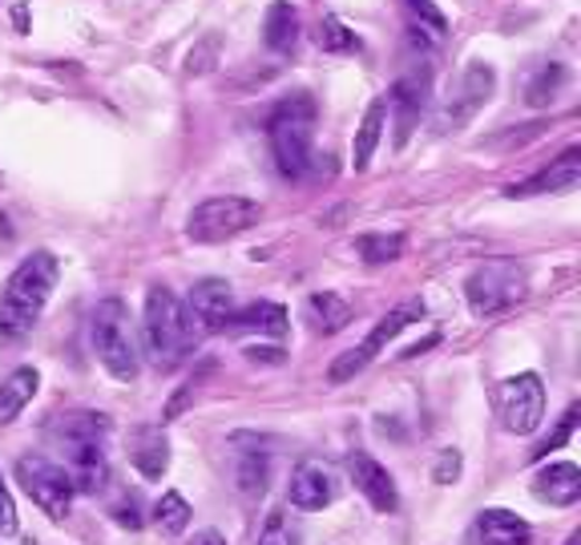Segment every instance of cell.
Masks as SVG:
<instances>
[{
	"label": "cell",
	"instance_id": "obj_1",
	"mask_svg": "<svg viewBox=\"0 0 581 545\" xmlns=\"http://www.w3.org/2000/svg\"><path fill=\"white\" fill-rule=\"evenodd\" d=\"M48 440L65 453L73 489H101L109 477V416L101 412H65L48 424Z\"/></svg>",
	"mask_w": 581,
	"mask_h": 545
},
{
	"label": "cell",
	"instance_id": "obj_2",
	"mask_svg": "<svg viewBox=\"0 0 581 545\" xmlns=\"http://www.w3.org/2000/svg\"><path fill=\"white\" fill-rule=\"evenodd\" d=\"M57 279L61 263L53 251H33L29 259H21V266L12 271L4 291H0V336H29L41 312L48 307V299H53Z\"/></svg>",
	"mask_w": 581,
	"mask_h": 545
},
{
	"label": "cell",
	"instance_id": "obj_3",
	"mask_svg": "<svg viewBox=\"0 0 581 545\" xmlns=\"http://www.w3.org/2000/svg\"><path fill=\"white\" fill-rule=\"evenodd\" d=\"M315 97L295 94L287 101H278L266 118V142H271V157L283 178H307L315 170Z\"/></svg>",
	"mask_w": 581,
	"mask_h": 545
},
{
	"label": "cell",
	"instance_id": "obj_4",
	"mask_svg": "<svg viewBox=\"0 0 581 545\" xmlns=\"http://www.w3.org/2000/svg\"><path fill=\"white\" fill-rule=\"evenodd\" d=\"M198 327H194L186 303L174 295L169 287H150L145 295V312H142V339H145V356L157 363V368H178L190 348L198 344Z\"/></svg>",
	"mask_w": 581,
	"mask_h": 545
},
{
	"label": "cell",
	"instance_id": "obj_5",
	"mask_svg": "<svg viewBox=\"0 0 581 545\" xmlns=\"http://www.w3.org/2000/svg\"><path fill=\"white\" fill-rule=\"evenodd\" d=\"M89 339H94V351L101 368H106L113 380L130 384L142 372V356H138V344H133V324H130V307L121 299H101L94 307V319H89Z\"/></svg>",
	"mask_w": 581,
	"mask_h": 545
},
{
	"label": "cell",
	"instance_id": "obj_6",
	"mask_svg": "<svg viewBox=\"0 0 581 545\" xmlns=\"http://www.w3.org/2000/svg\"><path fill=\"white\" fill-rule=\"evenodd\" d=\"M529 291V275L517 259H484L469 279H464V299H469L472 315L476 319H493V315H505L508 307H517Z\"/></svg>",
	"mask_w": 581,
	"mask_h": 545
},
{
	"label": "cell",
	"instance_id": "obj_7",
	"mask_svg": "<svg viewBox=\"0 0 581 545\" xmlns=\"http://www.w3.org/2000/svg\"><path fill=\"white\" fill-rule=\"evenodd\" d=\"M263 218V206L242 198V194H218V198H206L190 210L186 218V239L190 242H227L242 230H251L254 222Z\"/></svg>",
	"mask_w": 581,
	"mask_h": 545
},
{
	"label": "cell",
	"instance_id": "obj_8",
	"mask_svg": "<svg viewBox=\"0 0 581 545\" xmlns=\"http://www.w3.org/2000/svg\"><path fill=\"white\" fill-rule=\"evenodd\" d=\"M424 319V303L420 299H408V303H399V307H392V312L380 319V324L363 336V344L360 348H351V351H343L336 363H331V372H327V380L331 384H348V380H355V375L368 368V363L380 356V351L392 344V339L404 331V327H412V324H420Z\"/></svg>",
	"mask_w": 581,
	"mask_h": 545
},
{
	"label": "cell",
	"instance_id": "obj_9",
	"mask_svg": "<svg viewBox=\"0 0 581 545\" xmlns=\"http://www.w3.org/2000/svg\"><path fill=\"white\" fill-rule=\"evenodd\" d=\"M496 94V73L489 61H469L464 73L457 77V85L448 89V97L440 101V113H436V126L445 133L460 130L464 121H472L489 106V97Z\"/></svg>",
	"mask_w": 581,
	"mask_h": 545
},
{
	"label": "cell",
	"instance_id": "obj_10",
	"mask_svg": "<svg viewBox=\"0 0 581 545\" xmlns=\"http://www.w3.org/2000/svg\"><path fill=\"white\" fill-rule=\"evenodd\" d=\"M17 481L24 484V493L33 497V505L45 509V517L65 521L73 505V477L65 465L48 457H21L17 460Z\"/></svg>",
	"mask_w": 581,
	"mask_h": 545
},
{
	"label": "cell",
	"instance_id": "obj_11",
	"mask_svg": "<svg viewBox=\"0 0 581 545\" xmlns=\"http://www.w3.org/2000/svg\"><path fill=\"white\" fill-rule=\"evenodd\" d=\"M496 412H501V424L505 433L513 436H529L541 428L545 421V384L537 372H520L513 380L501 384L496 392Z\"/></svg>",
	"mask_w": 581,
	"mask_h": 545
},
{
	"label": "cell",
	"instance_id": "obj_12",
	"mask_svg": "<svg viewBox=\"0 0 581 545\" xmlns=\"http://www.w3.org/2000/svg\"><path fill=\"white\" fill-rule=\"evenodd\" d=\"M387 113H392V130H396V145H408V138L420 126L424 109H428V69L404 73L392 89H387Z\"/></svg>",
	"mask_w": 581,
	"mask_h": 545
},
{
	"label": "cell",
	"instance_id": "obj_13",
	"mask_svg": "<svg viewBox=\"0 0 581 545\" xmlns=\"http://www.w3.org/2000/svg\"><path fill=\"white\" fill-rule=\"evenodd\" d=\"M186 312L198 324V331H227L230 315H234V291L227 279H198L190 287Z\"/></svg>",
	"mask_w": 581,
	"mask_h": 545
},
{
	"label": "cell",
	"instance_id": "obj_14",
	"mask_svg": "<svg viewBox=\"0 0 581 545\" xmlns=\"http://www.w3.org/2000/svg\"><path fill=\"white\" fill-rule=\"evenodd\" d=\"M348 472H351V484L368 497V505H372L375 513H396L399 509L396 481H392V472H387L372 453H351Z\"/></svg>",
	"mask_w": 581,
	"mask_h": 545
},
{
	"label": "cell",
	"instance_id": "obj_15",
	"mask_svg": "<svg viewBox=\"0 0 581 545\" xmlns=\"http://www.w3.org/2000/svg\"><path fill=\"white\" fill-rule=\"evenodd\" d=\"M339 481L336 472L319 465V460H303L299 469L290 472V505L303 509V513H319L336 501Z\"/></svg>",
	"mask_w": 581,
	"mask_h": 545
},
{
	"label": "cell",
	"instance_id": "obj_16",
	"mask_svg": "<svg viewBox=\"0 0 581 545\" xmlns=\"http://www.w3.org/2000/svg\"><path fill=\"white\" fill-rule=\"evenodd\" d=\"M581 182V150H566V154L549 162L545 170H537L533 178L517 182V186H508V198H533V194H566V190H578Z\"/></svg>",
	"mask_w": 581,
	"mask_h": 545
},
{
	"label": "cell",
	"instance_id": "obj_17",
	"mask_svg": "<svg viewBox=\"0 0 581 545\" xmlns=\"http://www.w3.org/2000/svg\"><path fill=\"white\" fill-rule=\"evenodd\" d=\"M234 445H239V453H234V484H239V493L246 501H254L271 484V453L254 436H239Z\"/></svg>",
	"mask_w": 581,
	"mask_h": 545
},
{
	"label": "cell",
	"instance_id": "obj_18",
	"mask_svg": "<svg viewBox=\"0 0 581 545\" xmlns=\"http://www.w3.org/2000/svg\"><path fill=\"white\" fill-rule=\"evenodd\" d=\"M533 497L545 501V505L569 509L581 501V469L573 460H557V465H545L537 477H533Z\"/></svg>",
	"mask_w": 581,
	"mask_h": 545
},
{
	"label": "cell",
	"instance_id": "obj_19",
	"mask_svg": "<svg viewBox=\"0 0 581 545\" xmlns=\"http://www.w3.org/2000/svg\"><path fill=\"white\" fill-rule=\"evenodd\" d=\"M287 307L283 303H271V299H259L251 307H242V312L230 315L227 331L234 336H266V339H283L287 336Z\"/></svg>",
	"mask_w": 581,
	"mask_h": 545
},
{
	"label": "cell",
	"instance_id": "obj_20",
	"mask_svg": "<svg viewBox=\"0 0 581 545\" xmlns=\"http://www.w3.org/2000/svg\"><path fill=\"white\" fill-rule=\"evenodd\" d=\"M529 537L533 530L508 509H481L476 525H472V542L476 545H529Z\"/></svg>",
	"mask_w": 581,
	"mask_h": 545
},
{
	"label": "cell",
	"instance_id": "obj_21",
	"mask_svg": "<svg viewBox=\"0 0 581 545\" xmlns=\"http://www.w3.org/2000/svg\"><path fill=\"white\" fill-rule=\"evenodd\" d=\"M130 465L150 481H157L169 469V440L157 424H145L130 436Z\"/></svg>",
	"mask_w": 581,
	"mask_h": 545
},
{
	"label": "cell",
	"instance_id": "obj_22",
	"mask_svg": "<svg viewBox=\"0 0 581 545\" xmlns=\"http://www.w3.org/2000/svg\"><path fill=\"white\" fill-rule=\"evenodd\" d=\"M387 130V101L384 97H375L372 106L363 109V121H360V130H355V142H351V166L368 170L372 166V154H375V145H380V138H384Z\"/></svg>",
	"mask_w": 581,
	"mask_h": 545
},
{
	"label": "cell",
	"instance_id": "obj_23",
	"mask_svg": "<svg viewBox=\"0 0 581 545\" xmlns=\"http://www.w3.org/2000/svg\"><path fill=\"white\" fill-rule=\"evenodd\" d=\"M263 41L271 53H290L299 41V12L287 0H275L263 17Z\"/></svg>",
	"mask_w": 581,
	"mask_h": 545
},
{
	"label": "cell",
	"instance_id": "obj_24",
	"mask_svg": "<svg viewBox=\"0 0 581 545\" xmlns=\"http://www.w3.org/2000/svg\"><path fill=\"white\" fill-rule=\"evenodd\" d=\"M36 388H41L36 368H17L12 375H4V380H0V424L17 421L24 412V404L36 396Z\"/></svg>",
	"mask_w": 581,
	"mask_h": 545
},
{
	"label": "cell",
	"instance_id": "obj_25",
	"mask_svg": "<svg viewBox=\"0 0 581 545\" xmlns=\"http://www.w3.org/2000/svg\"><path fill=\"white\" fill-rule=\"evenodd\" d=\"M307 315H311V324L319 327L324 336H331L339 327H348L351 303L343 299V295H336V291H315L311 299H307Z\"/></svg>",
	"mask_w": 581,
	"mask_h": 545
},
{
	"label": "cell",
	"instance_id": "obj_26",
	"mask_svg": "<svg viewBox=\"0 0 581 545\" xmlns=\"http://www.w3.org/2000/svg\"><path fill=\"white\" fill-rule=\"evenodd\" d=\"M190 517H194V509H190V501L182 493H174V489H166V493L157 497V505H154V525L166 537H178V533H186V525H190Z\"/></svg>",
	"mask_w": 581,
	"mask_h": 545
},
{
	"label": "cell",
	"instance_id": "obj_27",
	"mask_svg": "<svg viewBox=\"0 0 581 545\" xmlns=\"http://www.w3.org/2000/svg\"><path fill=\"white\" fill-rule=\"evenodd\" d=\"M355 254L372 266L396 263L399 254H404V235H399V230H392V235H387V230L384 235H360V239H355Z\"/></svg>",
	"mask_w": 581,
	"mask_h": 545
},
{
	"label": "cell",
	"instance_id": "obj_28",
	"mask_svg": "<svg viewBox=\"0 0 581 545\" xmlns=\"http://www.w3.org/2000/svg\"><path fill=\"white\" fill-rule=\"evenodd\" d=\"M566 81H569L566 65H545V69L529 81V89H525V106H533V109L553 106L557 94H561V85H566Z\"/></svg>",
	"mask_w": 581,
	"mask_h": 545
},
{
	"label": "cell",
	"instance_id": "obj_29",
	"mask_svg": "<svg viewBox=\"0 0 581 545\" xmlns=\"http://www.w3.org/2000/svg\"><path fill=\"white\" fill-rule=\"evenodd\" d=\"M315 45L324 48V53H355V48H360V36L351 33L339 17H324V21L315 24Z\"/></svg>",
	"mask_w": 581,
	"mask_h": 545
},
{
	"label": "cell",
	"instance_id": "obj_30",
	"mask_svg": "<svg viewBox=\"0 0 581 545\" xmlns=\"http://www.w3.org/2000/svg\"><path fill=\"white\" fill-rule=\"evenodd\" d=\"M573 424H578V404H573V408H566V416L557 421V428H553V433H549V436H545L541 445L533 448L529 457H533V460H545V457H549V453H557V448H561V445H566V440H569V436H573Z\"/></svg>",
	"mask_w": 581,
	"mask_h": 545
},
{
	"label": "cell",
	"instance_id": "obj_31",
	"mask_svg": "<svg viewBox=\"0 0 581 545\" xmlns=\"http://www.w3.org/2000/svg\"><path fill=\"white\" fill-rule=\"evenodd\" d=\"M259 545H299V533L290 530V517L283 509H275V513L266 517L263 533H259Z\"/></svg>",
	"mask_w": 581,
	"mask_h": 545
},
{
	"label": "cell",
	"instance_id": "obj_32",
	"mask_svg": "<svg viewBox=\"0 0 581 545\" xmlns=\"http://www.w3.org/2000/svg\"><path fill=\"white\" fill-rule=\"evenodd\" d=\"M218 48H222V41L210 33L202 45L190 48V57H186V73H190V77H202V73L215 69V65H218Z\"/></svg>",
	"mask_w": 581,
	"mask_h": 545
},
{
	"label": "cell",
	"instance_id": "obj_33",
	"mask_svg": "<svg viewBox=\"0 0 581 545\" xmlns=\"http://www.w3.org/2000/svg\"><path fill=\"white\" fill-rule=\"evenodd\" d=\"M404 4H408V12L420 21V29H432V36L448 33V21H445V12L436 9V0H404Z\"/></svg>",
	"mask_w": 581,
	"mask_h": 545
},
{
	"label": "cell",
	"instance_id": "obj_34",
	"mask_svg": "<svg viewBox=\"0 0 581 545\" xmlns=\"http://www.w3.org/2000/svg\"><path fill=\"white\" fill-rule=\"evenodd\" d=\"M460 477V453L457 448H445L440 457H436V465H432V481L436 484H452Z\"/></svg>",
	"mask_w": 581,
	"mask_h": 545
},
{
	"label": "cell",
	"instance_id": "obj_35",
	"mask_svg": "<svg viewBox=\"0 0 581 545\" xmlns=\"http://www.w3.org/2000/svg\"><path fill=\"white\" fill-rule=\"evenodd\" d=\"M17 501H12L9 484H4V477H0V537H9V533H17Z\"/></svg>",
	"mask_w": 581,
	"mask_h": 545
},
{
	"label": "cell",
	"instance_id": "obj_36",
	"mask_svg": "<svg viewBox=\"0 0 581 545\" xmlns=\"http://www.w3.org/2000/svg\"><path fill=\"white\" fill-rule=\"evenodd\" d=\"M109 513H113V521L125 525V530H138V525H142V505H138V497H121Z\"/></svg>",
	"mask_w": 581,
	"mask_h": 545
},
{
	"label": "cell",
	"instance_id": "obj_37",
	"mask_svg": "<svg viewBox=\"0 0 581 545\" xmlns=\"http://www.w3.org/2000/svg\"><path fill=\"white\" fill-rule=\"evenodd\" d=\"M190 545H227V537H222L218 530H202V533H194Z\"/></svg>",
	"mask_w": 581,
	"mask_h": 545
},
{
	"label": "cell",
	"instance_id": "obj_38",
	"mask_svg": "<svg viewBox=\"0 0 581 545\" xmlns=\"http://www.w3.org/2000/svg\"><path fill=\"white\" fill-rule=\"evenodd\" d=\"M246 356H251V360H266V363H278L283 360V351H266V348H246Z\"/></svg>",
	"mask_w": 581,
	"mask_h": 545
},
{
	"label": "cell",
	"instance_id": "obj_39",
	"mask_svg": "<svg viewBox=\"0 0 581 545\" xmlns=\"http://www.w3.org/2000/svg\"><path fill=\"white\" fill-rule=\"evenodd\" d=\"M566 545H581V533H569V537H566Z\"/></svg>",
	"mask_w": 581,
	"mask_h": 545
}]
</instances>
